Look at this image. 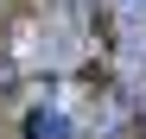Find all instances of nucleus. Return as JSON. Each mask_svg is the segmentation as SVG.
<instances>
[{"instance_id":"obj_1","label":"nucleus","mask_w":146,"mask_h":139,"mask_svg":"<svg viewBox=\"0 0 146 139\" xmlns=\"http://www.w3.org/2000/svg\"><path fill=\"white\" fill-rule=\"evenodd\" d=\"M114 7L127 13V19H146V0H114Z\"/></svg>"},{"instance_id":"obj_2","label":"nucleus","mask_w":146,"mask_h":139,"mask_svg":"<svg viewBox=\"0 0 146 139\" xmlns=\"http://www.w3.org/2000/svg\"><path fill=\"white\" fill-rule=\"evenodd\" d=\"M0 7H7V0H0Z\"/></svg>"}]
</instances>
